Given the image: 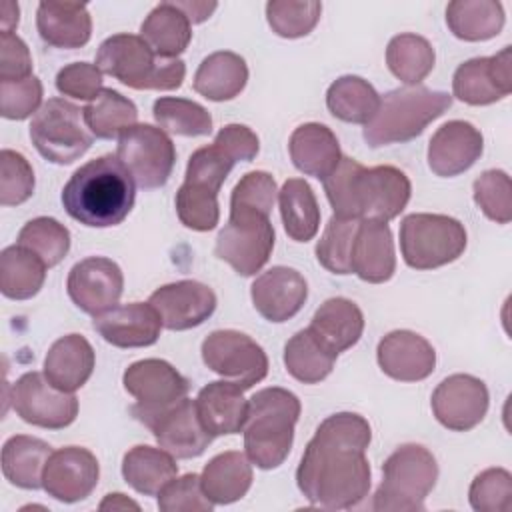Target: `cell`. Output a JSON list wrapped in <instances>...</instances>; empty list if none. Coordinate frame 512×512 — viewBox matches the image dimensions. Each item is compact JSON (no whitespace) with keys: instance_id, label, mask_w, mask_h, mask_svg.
Segmentation results:
<instances>
[{"instance_id":"cell-27","label":"cell","mask_w":512,"mask_h":512,"mask_svg":"<svg viewBox=\"0 0 512 512\" xmlns=\"http://www.w3.org/2000/svg\"><path fill=\"white\" fill-rule=\"evenodd\" d=\"M94 364L96 356L92 344L80 334H68L48 348L44 358V376L58 390L74 392L88 382Z\"/></svg>"},{"instance_id":"cell-18","label":"cell","mask_w":512,"mask_h":512,"mask_svg":"<svg viewBox=\"0 0 512 512\" xmlns=\"http://www.w3.org/2000/svg\"><path fill=\"white\" fill-rule=\"evenodd\" d=\"M100 466L96 456L80 446H66L50 454L42 488L58 502L72 504L88 498L98 484Z\"/></svg>"},{"instance_id":"cell-11","label":"cell","mask_w":512,"mask_h":512,"mask_svg":"<svg viewBox=\"0 0 512 512\" xmlns=\"http://www.w3.org/2000/svg\"><path fill=\"white\" fill-rule=\"evenodd\" d=\"M116 156L130 170L136 186L144 190L164 186L176 164L172 138L162 128L150 124L128 128L118 138Z\"/></svg>"},{"instance_id":"cell-50","label":"cell","mask_w":512,"mask_h":512,"mask_svg":"<svg viewBox=\"0 0 512 512\" xmlns=\"http://www.w3.org/2000/svg\"><path fill=\"white\" fill-rule=\"evenodd\" d=\"M470 506L476 512H508L512 508V476L504 468L482 470L470 484Z\"/></svg>"},{"instance_id":"cell-21","label":"cell","mask_w":512,"mask_h":512,"mask_svg":"<svg viewBox=\"0 0 512 512\" xmlns=\"http://www.w3.org/2000/svg\"><path fill=\"white\" fill-rule=\"evenodd\" d=\"M250 296L256 312L264 320L280 324L302 310L308 298V284L298 270L272 266L254 280Z\"/></svg>"},{"instance_id":"cell-16","label":"cell","mask_w":512,"mask_h":512,"mask_svg":"<svg viewBox=\"0 0 512 512\" xmlns=\"http://www.w3.org/2000/svg\"><path fill=\"white\" fill-rule=\"evenodd\" d=\"M452 92L470 106H486L512 92V50L506 46L494 56L472 58L460 64L452 78Z\"/></svg>"},{"instance_id":"cell-38","label":"cell","mask_w":512,"mask_h":512,"mask_svg":"<svg viewBox=\"0 0 512 512\" xmlns=\"http://www.w3.org/2000/svg\"><path fill=\"white\" fill-rule=\"evenodd\" d=\"M280 216L286 234L294 242H308L320 226V208L310 184L302 178H290L278 192Z\"/></svg>"},{"instance_id":"cell-42","label":"cell","mask_w":512,"mask_h":512,"mask_svg":"<svg viewBox=\"0 0 512 512\" xmlns=\"http://www.w3.org/2000/svg\"><path fill=\"white\" fill-rule=\"evenodd\" d=\"M434 48L418 34H398L388 42L386 64L390 72L408 86H418L434 68Z\"/></svg>"},{"instance_id":"cell-12","label":"cell","mask_w":512,"mask_h":512,"mask_svg":"<svg viewBox=\"0 0 512 512\" xmlns=\"http://www.w3.org/2000/svg\"><path fill=\"white\" fill-rule=\"evenodd\" d=\"M204 364L224 380L250 390L268 374V356L262 346L238 330H214L202 342Z\"/></svg>"},{"instance_id":"cell-17","label":"cell","mask_w":512,"mask_h":512,"mask_svg":"<svg viewBox=\"0 0 512 512\" xmlns=\"http://www.w3.org/2000/svg\"><path fill=\"white\" fill-rule=\"evenodd\" d=\"M66 290L82 312L96 316L118 304L124 290V276L114 260L90 256L70 268Z\"/></svg>"},{"instance_id":"cell-39","label":"cell","mask_w":512,"mask_h":512,"mask_svg":"<svg viewBox=\"0 0 512 512\" xmlns=\"http://www.w3.org/2000/svg\"><path fill=\"white\" fill-rule=\"evenodd\" d=\"M330 114L342 122L368 124L380 106V94L360 76H340L326 92Z\"/></svg>"},{"instance_id":"cell-58","label":"cell","mask_w":512,"mask_h":512,"mask_svg":"<svg viewBox=\"0 0 512 512\" xmlns=\"http://www.w3.org/2000/svg\"><path fill=\"white\" fill-rule=\"evenodd\" d=\"M192 24H200L206 18H210V14L216 10V2H200V0H180L174 2Z\"/></svg>"},{"instance_id":"cell-26","label":"cell","mask_w":512,"mask_h":512,"mask_svg":"<svg viewBox=\"0 0 512 512\" xmlns=\"http://www.w3.org/2000/svg\"><path fill=\"white\" fill-rule=\"evenodd\" d=\"M242 392L244 390L240 386L228 380L210 382L198 392V398L194 400L198 416L214 438L244 430L248 418V400Z\"/></svg>"},{"instance_id":"cell-43","label":"cell","mask_w":512,"mask_h":512,"mask_svg":"<svg viewBox=\"0 0 512 512\" xmlns=\"http://www.w3.org/2000/svg\"><path fill=\"white\" fill-rule=\"evenodd\" d=\"M152 114L158 128L170 134L208 136L212 132L210 112L194 100L162 96L154 102Z\"/></svg>"},{"instance_id":"cell-6","label":"cell","mask_w":512,"mask_h":512,"mask_svg":"<svg viewBox=\"0 0 512 512\" xmlns=\"http://www.w3.org/2000/svg\"><path fill=\"white\" fill-rule=\"evenodd\" d=\"M102 74L134 90H176L182 86L186 66L180 58H160L134 34H114L106 38L96 54Z\"/></svg>"},{"instance_id":"cell-23","label":"cell","mask_w":512,"mask_h":512,"mask_svg":"<svg viewBox=\"0 0 512 512\" xmlns=\"http://www.w3.org/2000/svg\"><path fill=\"white\" fill-rule=\"evenodd\" d=\"M380 370L400 382H418L428 378L436 366L432 344L410 330L386 334L376 348Z\"/></svg>"},{"instance_id":"cell-47","label":"cell","mask_w":512,"mask_h":512,"mask_svg":"<svg viewBox=\"0 0 512 512\" xmlns=\"http://www.w3.org/2000/svg\"><path fill=\"white\" fill-rule=\"evenodd\" d=\"M322 14V2L316 0H270L266 20L274 34L282 38H302L314 30Z\"/></svg>"},{"instance_id":"cell-30","label":"cell","mask_w":512,"mask_h":512,"mask_svg":"<svg viewBox=\"0 0 512 512\" xmlns=\"http://www.w3.org/2000/svg\"><path fill=\"white\" fill-rule=\"evenodd\" d=\"M200 482L212 504H232L252 486V462L242 452H222L204 466Z\"/></svg>"},{"instance_id":"cell-24","label":"cell","mask_w":512,"mask_h":512,"mask_svg":"<svg viewBox=\"0 0 512 512\" xmlns=\"http://www.w3.org/2000/svg\"><path fill=\"white\" fill-rule=\"evenodd\" d=\"M148 428L160 448L182 460L200 456L214 438L204 428L196 410V402L190 398L180 400L176 406L160 414Z\"/></svg>"},{"instance_id":"cell-52","label":"cell","mask_w":512,"mask_h":512,"mask_svg":"<svg viewBox=\"0 0 512 512\" xmlns=\"http://www.w3.org/2000/svg\"><path fill=\"white\" fill-rule=\"evenodd\" d=\"M176 214L186 228L196 232H208L216 228L220 220L218 194L202 192L182 184L176 192Z\"/></svg>"},{"instance_id":"cell-40","label":"cell","mask_w":512,"mask_h":512,"mask_svg":"<svg viewBox=\"0 0 512 512\" xmlns=\"http://www.w3.org/2000/svg\"><path fill=\"white\" fill-rule=\"evenodd\" d=\"M46 280V264L22 248L8 246L0 254V290L10 300H28L36 296Z\"/></svg>"},{"instance_id":"cell-8","label":"cell","mask_w":512,"mask_h":512,"mask_svg":"<svg viewBox=\"0 0 512 512\" xmlns=\"http://www.w3.org/2000/svg\"><path fill=\"white\" fill-rule=\"evenodd\" d=\"M466 230L446 214H408L400 224V250L414 270H432L450 264L466 250Z\"/></svg>"},{"instance_id":"cell-4","label":"cell","mask_w":512,"mask_h":512,"mask_svg":"<svg viewBox=\"0 0 512 512\" xmlns=\"http://www.w3.org/2000/svg\"><path fill=\"white\" fill-rule=\"evenodd\" d=\"M300 400L286 388H262L248 400L244 452L262 470L278 468L290 454Z\"/></svg>"},{"instance_id":"cell-13","label":"cell","mask_w":512,"mask_h":512,"mask_svg":"<svg viewBox=\"0 0 512 512\" xmlns=\"http://www.w3.org/2000/svg\"><path fill=\"white\" fill-rule=\"evenodd\" d=\"M274 250V228L268 216L230 214L228 224L218 232L214 254L230 264L240 276H254L262 270Z\"/></svg>"},{"instance_id":"cell-5","label":"cell","mask_w":512,"mask_h":512,"mask_svg":"<svg viewBox=\"0 0 512 512\" xmlns=\"http://www.w3.org/2000/svg\"><path fill=\"white\" fill-rule=\"evenodd\" d=\"M452 106L448 92L426 86L396 88L380 98L378 112L364 124V140L370 148L408 142Z\"/></svg>"},{"instance_id":"cell-29","label":"cell","mask_w":512,"mask_h":512,"mask_svg":"<svg viewBox=\"0 0 512 512\" xmlns=\"http://www.w3.org/2000/svg\"><path fill=\"white\" fill-rule=\"evenodd\" d=\"M292 164L306 176L324 180L340 162L342 152L334 132L318 122L298 126L288 142Z\"/></svg>"},{"instance_id":"cell-15","label":"cell","mask_w":512,"mask_h":512,"mask_svg":"<svg viewBox=\"0 0 512 512\" xmlns=\"http://www.w3.org/2000/svg\"><path fill=\"white\" fill-rule=\"evenodd\" d=\"M432 412L436 420L454 432L478 426L488 412V388L470 374H452L432 392Z\"/></svg>"},{"instance_id":"cell-53","label":"cell","mask_w":512,"mask_h":512,"mask_svg":"<svg viewBox=\"0 0 512 512\" xmlns=\"http://www.w3.org/2000/svg\"><path fill=\"white\" fill-rule=\"evenodd\" d=\"M158 508L162 512H210L214 504L204 494L200 476L184 474L160 490Z\"/></svg>"},{"instance_id":"cell-14","label":"cell","mask_w":512,"mask_h":512,"mask_svg":"<svg viewBox=\"0 0 512 512\" xmlns=\"http://www.w3.org/2000/svg\"><path fill=\"white\" fill-rule=\"evenodd\" d=\"M12 406L16 414L38 428L60 430L78 416V398L72 392L58 390L40 372L22 374L12 386Z\"/></svg>"},{"instance_id":"cell-22","label":"cell","mask_w":512,"mask_h":512,"mask_svg":"<svg viewBox=\"0 0 512 512\" xmlns=\"http://www.w3.org/2000/svg\"><path fill=\"white\" fill-rule=\"evenodd\" d=\"M482 132L466 120H450L442 124L428 144V166L436 176L452 178L468 168L482 156Z\"/></svg>"},{"instance_id":"cell-7","label":"cell","mask_w":512,"mask_h":512,"mask_svg":"<svg viewBox=\"0 0 512 512\" xmlns=\"http://www.w3.org/2000/svg\"><path fill=\"white\" fill-rule=\"evenodd\" d=\"M382 474L372 508L376 512H420L438 480V464L428 448L402 444L386 458Z\"/></svg>"},{"instance_id":"cell-31","label":"cell","mask_w":512,"mask_h":512,"mask_svg":"<svg viewBox=\"0 0 512 512\" xmlns=\"http://www.w3.org/2000/svg\"><path fill=\"white\" fill-rule=\"evenodd\" d=\"M332 352L352 348L364 332V314L348 298H330L314 312L308 326Z\"/></svg>"},{"instance_id":"cell-33","label":"cell","mask_w":512,"mask_h":512,"mask_svg":"<svg viewBox=\"0 0 512 512\" xmlns=\"http://www.w3.org/2000/svg\"><path fill=\"white\" fill-rule=\"evenodd\" d=\"M140 38L156 56L176 58L192 40V22L174 2H162L142 22Z\"/></svg>"},{"instance_id":"cell-59","label":"cell","mask_w":512,"mask_h":512,"mask_svg":"<svg viewBox=\"0 0 512 512\" xmlns=\"http://www.w3.org/2000/svg\"><path fill=\"white\" fill-rule=\"evenodd\" d=\"M100 510H140V506L134 502V500H130L126 494H120V492H114V494H106V498L100 502V506H98Z\"/></svg>"},{"instance_id":"cell-57","label":"cell","mask_w":512,"mask_h":512,"mask_svg":"<svg viewBox=\"0 0 512 512\" xmlns=\"http://www.w3.org/2000/svg\"><path fill=\"white\" fill-rule=\"evenodd\" d=\"M218 146H222L234 162H250L256 158L260 150L258 136L244 124H228L224 126L214 140Z\"/></svg>"},{"instance_id":"cell-9","label":"cell","mask_w":512,"mask_h":512,"mask_svg":"<svg viewBox=\"0 0 512 512\" xmlns=\"http://www.w3.org/2000/svg\"><path fill=\"white\" fill-rule=\"evenodd\" d=\"M92 132L84 122V110L64 98H50L32 116L30 140L52 164H72L92 146Z\"/></svg>"},{"instance_id":"cell-41","label":"cell","mask_w":512,"mask_h":512,"mask_svg":"<svg viewBox=\"0 0 512 512\" xmlns=\"http://www.w3.org/2000/svg\"><path fill=\"white\" fill-rule=\"evenodd\" d=\"M136 120V104L112 88H102V92L84 108V122L92 136L100 140L120 138L128 128L136 126Z\"/></svg>"},{"instance_id":"cell-49","label":"cell","mask_w":512,"mask_h":512,"mask_svg":"<svg viewBox=\"0 0 512 512\" xmlns=\"http://www.w3.org/2000/svg\"><path fill=\"white\" fill-rule=\"evenodd\" d=\"M474 202L496 224L512 220V182L504 170H486L474 180Z\"/></svg>"},{"instance_id":"cell-36","label":"cell","mask_w":512,"mask_h":512,"mask_svg":"<svg viewBox=\"0 0 512 512\" xmlns=\"http://www.w3.org/2000/svg\"><path fill=\"white\" fill-rule=\"evenodd\" d=\"M446 24L460 40H490L504 26V8L496 0H454L446 6Z\"/></svg>"},{"instance_id":"cell-34","label":"cell","mask_w":512,"mask_h":512,"mask_svg":"<svg viewBox=\"0 0 512 512\" xmlns=\"http://www.w3.org/2000/svg\"><path fill=\"white\" fill-rule=\"evenodd\" d=\"M50 454V444L40 438L26 434H16L8 438L2 448L4 478L24 490L42 488V474Z\"/></svg>"},{"instance_id":"cell-44","label":"cell","mask_w":512,"mask_h":512,"mask_svg":"<svg viewBox=\"0 0 512 512\" xmlns=\"http://www.w3.org/2000/svg\"><path fill=\"white\" fill-rule=\"evenodd\" d=\"M16 244L36 254L46 264V268H52L60 264L68 254L70 232L56 218L38 216L22 226Z\"/></svg>"},{"instance_id":"cell-45","label":"cell","mask_w":512,"mask_h":512,"mask_svg":"<svg viewBox=\"0 0 512 512\" xmlns=\"http://www.w3.org/2000/svg\"><path fill=\"white\" fill-rule=\"evenodd\" d=\"M360 220L332 216L316 244L318 262L332 274L352 272V246Z\"/></svg>"},{"instance_id":"cell-46","label":"cell","mask_w":512,"mask_h":512,"mask_svg":"<svg viewBox=\"0 0 512 512\" xmlns=\"http://www.w3.org/2000/svg\"><path fill=\"white\" fill-rule=\"evenodd\" d=\"M234 164L236 162L232 156L222 146L212 142L210 146H202L192 152L182 184L202 192L218 194Z\"/></svg>"},{"instance_id":"cell-25","label":"cell","mask_w":512,"mask_h":512,"mask_svg":"<svg viewBox=\"0 0 512 512\" xmlns=\"http://www.w3.org/2000/svg\"><path fill=\"white\" fill-rule=\"evenodd\" d=\"M396 270L392 232L386 222L360 220L352 246V272L370 284L388 282Z\"/></svg>"},{"instance_id":"cell-10","label":"cell","mask_w":512,"mask_h":512,"mask_svg":"<svg viewBox=\"0 0 512 512\" xmlns=\"http://www.w3.org/2000/svg\"><path fill=\"white\" fill-rule=\"evenodd\" d=\"M124 388L136 398L132 416L146 428L166 410L188 396L190 382L172 364L160 358H144L130 364L122 376Z\"/></svg>"},{"instance_id":"cell-37","label":"cell","mask_w":512,"mask_h":512,"mask_svg":"<svg viewBox=\"0 0 512 512\" xmlns=\"http://www.w3.org/2000/svg\"><path fill=\"white\" fill-rule=\"evenodd\" d=\"M338 354L332 352L310 328L298 330L284 346V364L292 378L304 384L322 382L334 368Z\"/></svg>"},{"instance_id":"cell-28","label":"cell","mask_w":512,"mask_h":512,"mask_svg":"<svg viewBox=\"0 0 512 512\" xmlns=\"http://www.w3.org/2000/svg\"><path fill=\"white\" fill-rule=\"evenodd\" d=\"M40 38L54 48H82L92 36V18L86 4L40 2L36 10Z\"/></svg>"},{"instance_id":"cell-3","label":"cell","mask_w":512,"mask_h":512,"mask_svg":"<svg viewBox=\"0 0 512 512\" xmlns=\"http://www.w3.org/2000/svg\"><path fill=\"white\" fill-rule=\"evenodd\" d=\"M136 200V182L116 154H104L80 166L62 190L70 218L90 228L120 224Z\"/></svg>"},{"instance_id":"cell-35","label":"cell","mask_w":512,"mask_h":512,"mask_svg":"<svg viewBox=\"0 0 512 512\" xmlns=\"http://www.w3.org/2000/svg\"><path fill=\"white\" fill-rule=\"evenodd\" d=\"M178 474V464L170 452L154 446H134L122 458L124 480L144 496H158Z\"/></svg>"},{"instance_id":"cell-55","label":"cell","mask_w":512,"mask_h":512,"mask_svg":"<svg viewBox=\"0 0 512 512\" xmlns=\"http://www.w3.org/2000/svg\"><path fill=\"white\" fill-rule=\"evenodd\" d=\"M56 88L76 100H94L102 92V72L96 64L72 62L56 74Z\"/></svg>"},{"instance_id":"cell-51","label":"cell","mask_w":512,"mask_h":512,"mask_svg":"<svg viewBox=\"0 0 512 512\" xmlns=\"http://www.w3.org/2000/svg\"><path fill=\"white\" fill-rule=\"evenodd\" d=\"M34 192V170L16 150L0 152V204L18 206Z\"/></svg>"},{"instance_id":"cell-32","label":"cell","mask_w":512,"mask_h":512,"mask_svg":"<svg viewBox=\"0 0 512 512\" xmlns=\"http://www.w3.org/2000/svg\"><path fill=\"white\" fill-rule=\"evenodd\" d=\"M248 82V66L236 52L220 50L202 60L194 74V90L208 100L236 98Z\"/></svg>"},{"instance_id":"cell-1","label":"cell","mask_w":512,"mask_h":512,"mask_svg":"<svg viewBox=\"0 0 512 512\" xmlns=\"http://www.w3.org/2000/svg\"><path fill=\"white\" fill-rule=\"evenodd\" d=\"M370 440V424L360 414L338 412L322 420L296 470L304 498L328 510L358 506L370 490Z\"/></svg>"},{"instance_id":"cell-56","label":"cell","mask_w":512,"mask_h":512,"mask_svg":"<svg viewBox=\"0 0 512 512\" xmlns=\"http://www.w3.org/2000/svg\"><path fill=\"white\" fill-rule=\"evenodd\" d=\"M32 76V56L22 38L12 32L0 34V82H16Z\"/></svg>"},{"instance_id":"cell-54","label":"cell","mask_w":512,"mask_h":512,"mask_svg":"<svg viewBox=\"0 0 512 512\" xmlns=\"http://www.w3.org/2000/svg\"><path fill=\"white\" fill-rule=\"evenodd\" d=\"M42 82L36 76L0 82V114L8 120H24L36 114L42 106Z\"/></svg>"},{"instance_id":"cell-20","label":"cell","mask_w":512,"mask_h":512,"mask_svg":"<svg viewBox=\"0 0 512 512\" xmlns=\"http://www.w3.org/2000/svg\"><path fill=\"white\" fill-rule=\"evenodd\" d=\"M92 326L116 348H144L160 338L162 320L150 302H130L96 314Z\"/></svg>"},{"instance_id":"cell-48","label":"cell","mask_w":512,"mask_h":512,"mask_svg":"<svg viewBox=\"0 0 512 512\" xmlns=\"http://www.w3.org/2000/svg\"><path fill=\"white\" fill-rule=\"evenodd\" d=\"M276 182L272 174L254 170L240 178L230 196V214L268 216L276 200Z\"/></svg>"},{"instance_id":"cell-19","label":"cell","mask_w":512,"mask_h":512,"mask_svg":"<svg viewBox=\"0 0 512 512\" xmlns=\"http://www.w3.org/2000/svg\"><path fill=\"white\" fill-rule=\"evenodd\" d=\"M148 302L162 320V328L190 330L204 324L216 310V294L196 280H178L160 286Z\"/></svg>"},{"instance_id":"cell-2","label":"cell","mask_w":512,"mask_h":512,"mask_svg":"<svg viewBox=\"0 0 512 512\" xmlns=\"http://www.w3.org/2000/svg\"><path fill=\"white\" fill-rule=\"evenodd\" d=\"M322 184L336 216L386 224L406 208L412 194V184L402 170L366 168L348 156L340 158Z\"/></svg>"},{"instance_id":"cell-60","label":"cell","mask_w":512,"mask_h":512,"mask_svg":"<svg viewBox=\"0 0 512 512\" xmlns=\"http://www.w3.org/2000/svg\"><path fill=\"white\" fill-rule=\"evenodd\" d=\"M18 14H20V8L16 2H2V8H0V26H2V32H12L16 26H18Z\"/></svg>"}]
</instances>
